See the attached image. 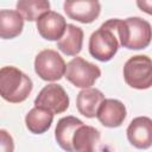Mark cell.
I'll return each mask as SVG.
<instances>
[{
	"instance_id": "11",
	"label": "cell",
	"mask_w": 152,
	"mask_h": 152,
	"mask_svg": "<svg viewBox=\"0 0 152 152\" xmlns=\"http://www.w3.org/2000/svg\"><path fill=\"white\" fill-rule=\"evenodd\" d=\"M66 21L57 12L49 11L37 20V30L42 38L46 40H59L65 31Z\"/></svg>"
},
{
	"instance_id": "12",
	"label": "cell",
	"mask_w": 152,
	"mask_h": 152,
	"mask_svg": "<svg viewBox=\"0 0 152 152\" xmlns=\"http://www.w3.org/2000/svg\"><path fill=\"white\" fill-rule=\"evenodd\" d=\"M103 100H104V95L101 90L96 88L82 89L77 94L76 107L80 114L91 119L96 116V112Z\"/></svg>"
},
{
	"instance_id": "19",
	"label": "cell",
	"mask_w": 152,
	"mask_h": 152,
	"mask_svg": "<svg viewBox=\"0 0 152 152\" xmlns=\"http://www.w3.org/2000/svg\"><path fill=\"white\" fill-rule=\"evenodd\" d=\"M0 152H14V141L6 129H0Z\"/></svg>"
},
{
	"instance_id": "3",
	"label": "cell",
	"mask_w": 152,
	"mask_h": 152,
	"mask_svg": "<svg viewBox=\"0 0 152 152\" xmlns=\"http://www.w3.org/2000/svg\"><path fill=\"white\" fill-rule=\"evenodd\" d=\"M125 82L134 89H148L152 86V62L148 56L137 55L124 65Z\"/></svg>"
},
{
	"instance_id": "5",
	"label": "cell",
	"mask_w": 152,
	"mask_h": 152,
	"mask_svg": "<svg viewBox=\"0 0 152 152\" xmlns=\"http://www.w3.org/2000/svg\"><path fill=\"white\" fill-rule=\"evenodd\" d=\"M65 78L77 88H90L101 76V70L97 65L83 59L82 57L72 58L65 65Z\"/></svg>"
},
{
	"instance_id": "13",
	"label": "cell",
	"mask_w": 152,
	"mask_h": 152,
	"mask_svg": "<svg viewBox=\"0 0 152 152\" xmlns=\"http://www.w3.org/2000/svg\"><path fill=\"white\" fill-rule=\"evenodd\" d=\"M100 141V132L93 126L81 125L75 131L71 145L74 152H95L96 145Z\"/></svg>"
},
{
	"instance_id": "16",
	"label": "cell",
	"mask_w": 152,
	"mask_h": 152,
	"mask_svg": "<svg viewBox=\"0 0 152 152\" xmlns=\"http://www.w3.org/2000/svg\"><path fill=\"white\" fill-rule=\"evenodd\" d=\"M23 27L24 19L17 11L0 10V38H15L21 33Z\"/></svg>"
},
{
	"instance_id": "9",
	"label": "cell",
	"mask_w": 152,
	"mask_h": 152,
	"mask_svg": "<svg viewBox=\"0 0 152 152\" xmlns=\"http://www.w3.org/2000/svg\"><path fill=\"white\" fill-rule=\"evenodd\" d=\"M128 141L139 150L150 148L152 145V120L148 116L134 118L127 127Z\"/></svg>"
},
{
	"instance_id": "15",
	"label": "cell",
	"mask_w": 152,
	"mask_h": 152,
	"mask_svg": "<svg viewBox=\"0 0 152 152\" xmlns=\"http://www.w3.org/2000/svg\"><path fill=\"white\" fill-rule=\"evenodd\" d=\"M83 31L81 27L66 24L65 31L59 40H57V48L66 56H77L82 50Z\"/></svg>"
},
{
	"instance_id": "18",
	"label": "cell",
	"mask_w": 152,
	"mask_h": 152,
	"mask_svg": "<svg viewBox=\"0 0 152 152\" xmlns=\"http://www.w3.org/2000/svg\"><path fill=\"white\" fill-rule=\"evenodd\" d=\"M50 11V2L46 0H19L17 2V12L24 20H38L44 13Z\"/></svg>"
},
{
	"instance_id": "20",
	"label": "cell",
	"mask_w": 152,
	"mask_h": 152,
	"mask_svg": "<svg viewBox=\"0 0 152 152\" xmlns=\"http://www.w3.org/2000/svg\"><path fill=\"white\" fill-rule=\"evenodd\" d=\"M137 5L141 8V11L144 10L147 14H151V6H152V2L151 1H142V2L141 1H138Z\"/></svg>"
},
{
	"instance_id": "4",
	"label": "cell",
	"mask_w": 152,
	"mask_h": 152,
	"mask_svg": "<svg viewBox=\"0 0 152 152\" xmlns=\"http://www.w3.org/2000/svg\"><path fill=\"white\" fill-rule=\"evenodd\" d=\"M119 45L120 44L114 31L102 24L100 28L91 33L88 46L90 55L95 59L100 62H108L118 52Z\"/></svg>"
},
{
	"instance_id": "14",
	"label": "cell",
	"mask_w": 152,
	"mask_h": 152,
	"mask_svg": "<svg viewBox=\"0 0 152 152\" xmlns=\"http://www.w3.org/2000/svg\"><path fill=\"white\" fill-rule=\"evenodd\" d=\"M81 125H83V122L80 119L71 116V115L64 116L58 120L56 129H55V138L61 148H63L66 152H74L71 139H72L75 131Z\"/></svg>"
},
{
	"instance_id": "1",
	"label": "cell",
	"mask_w": 152,
	"mask_h": 152,
	"mask_svg": "<svg viewBox=\"0 0 152 152\" xmlns=\"http://www.w3.org/2000/svg\"><path fill=\"white\" fill-rule=\"evenodd\" d=\"M103 25L114 31L120 45L128 50L145 49L151 43V25L139 17L127 19H109Z\"/></svg>"
},
{
	"instance_id": "2",
	"label": "cell",
	"mask_w": 152,
	"mask_h": 152,
	"mask_svg": "<svg viewBox=\"0 0 152 152\" xmlns=\"http://www.w3.org/2000/svg\"><path fill=\"white\" fill-rule=\"evenodd\" d=\"M33 88L32 80L15 66L0 69V96L11 103L25 101Z\"/></svg>"
},
{
	"instance_id": "17",
	"label": "cell",
	"mask_w": 152,
	"mask_h": 152,
	"mask_svg": "<svg viewBox=\"0 0 152 152\" xmlns=\"http://www.w3.org/2000/svg\"><path fill=\"white\" fill-rule=\"evenodd\" d=\"M53 121V114L44 108L33 107L25 116V124L27 129L33 134L45 133Z\"/></svg>"
},
{
	"instance_id": "7",
	"label": "cell",
	"mask_w": 152,
	"mask_h": 152,
	"mask_svg": "<svg viewBox=\"0 0 152 152\" xmlns=\"http://www.w3.org/2000/svg\"><path fill=\"white\" fill-rule=\"evenodd\" d=\"M69 96L64 88L56 83L45 86L34 99L36 107L44 108L52 114H61L65 112L69 107Z\"/></svg>"
},
{
	"instance_id": "8",
	"label": "cell",
	"mask_w": 152,
	"mask_h": 152,
	"mask_svg": "<svg viewBox=\"0 0 152 152\" xmlns=\"http://www.w3.org/2000/svg\"><path fill=\"white\" fill-rule=\"evenodd\" d=\"M64 12L66 15L76 21L82 24H90L101 12V5L96 0H74L65 1L63 4Z\"/></svg>"
},
{
	"instance_id": "6",
	"label": "cell",
	"mask_w": 152,
	"mask_h": 152,
	"mask_svg": "<svg viewBox=\"0 0 152 152\" xmlns=\"http://www.w3.org/2000/svg\"><path fill=\"white\" fill-rule=\"evenodd\" d=\"M65 62L63 57L52 49L40 51L34 58V71L44 81L53 82L64 76Z\"/></svg>"
},
{
	"instance_id": "10",
	"label": "cell",
	"mask_w": 152,
	"mask_h": 152,
	"mask_svg": "<svg viewBox=\"0 0 152 152\" xmlns=\"http://www.w3.org/2000/svg\"><path fill=\"white\" fill-rule=\"evenodd\" d=\"M127 112L125 104L116 99H104L100 104L96 118L104 126L109 128L119 127L124 124Z\"/></svg>"
}]
</instances>
